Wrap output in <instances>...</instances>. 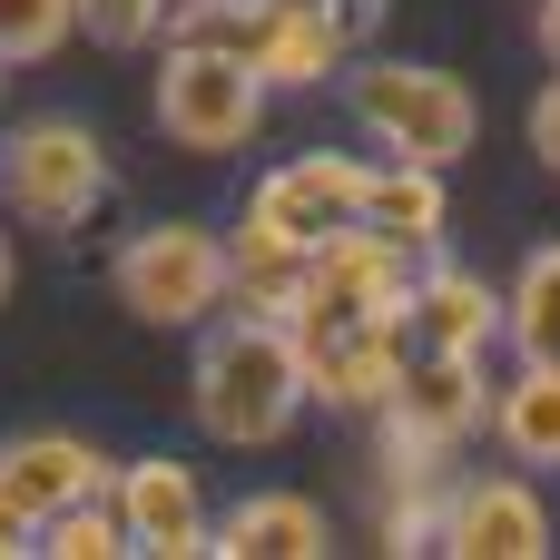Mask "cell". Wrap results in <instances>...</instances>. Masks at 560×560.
Returning a JSON list of instances; mask_svg holds the SVG:
<instances>
[{
    "instance_id": "1",
    "label": "cell",
    "mask_w": 560,
    "mask_h": 560,
    "mask_svg": "<svg viewBox=\"0 0 560 560\" xmlns=\"http://www.w3.org/2000/svg\"><path fill=\"white\" fill-rule=\"evenodd\" d=\"M187 404H197L207 443H226V453H266V443H285L295 413L315 404V394H305V345H295V325H285V315H246V305H226V325L197 345V384H187Z\"/></svg>"
},
{
    "instance_id": "2",
    "label": "cell",
    "mask_w": 560,
    "mask_h": 560,
    "mask_svg": "<svg viewBox=\"0 0 560 560\" xmlns=\"http://www.w3.org/2000/svg\"><path fill=\"white\" fill-rule=\"evenodd\" d=\"M345 108H354V128L384 158H413V167H453L482 138V98L453 69H433V59H354L345 69Z\"/></svg>"
},
{
    "instance_id": "3",
    "label": "cell",
    "mask_w": 560,
    "mask_h": 560,
    "mask_svg": "<svg viewBox=\"0 0 560 560\" xmlns=\"http://www.w3.org/2000/svg\"><path fill=\"white\" fill-rule=\"evenodd\" d=\"M108 295H118L138 325L187 335V325H217V315L236 305V256H226L217 226H197V217H158V226H138V236L108 256Z\"/></svg>"
},
{
    "instance_id": "4",
    "label": "cell",
    "mask_w": 560,
    "mask_h": 560,
    "mask_svg": "<svg viewBox=\"0 0 560 560\" xmlns=\"http://www.w3.org/2000/svg\"><path fill=\"white\" fill-rule=\"evenodd\" d=\"M158 128L187 158H236L266 128V79L236 49H158Z\"/></svg>"
},
{
    "instance_id": "5",
    "label": "cell",
    "mask_w": 560,
    "mask_h": 560,
    "mask_svg": "<svg viewBox=\"0 0 560 560\" xmlns=\"http://www.w3.org/2000/svg\"><path fill=\"white\" fill-rule=\"evenodd\" d=\"M0 197L30 217V226H89V207L108 197V138L69 108H39L10 128L0 148Z\"/></svg>"
},
{
    "instance_id": "6",
    "label": "cell",
    "mask_w": 560,
    "mask_h": 560,
    "mask_svg": "<svg viewBox=\"0 0 560 560\" xmlns=\"http://www.w3.org/2000/svg\"><path fill=\"white\" fill-rule=\"evenodd\" d=\"M443 551L453 560H551V512L532 472H463L443 492Z\"/></svg>"
},
{
    "instance_id": "7",
    "label": "cell",
    "mask_w": 560,
    "mask_h": 560,
    "mask_svg": "<svg viewBox=\"0 0 560 560\" xmlns=\"http://www.w3.org/2000/svg\"><path fill=\"white\" fill-rule=\"evenodd\" d=\"M364 177H374L364 158H345V148H305V158H285V167L256 177L246 217L276 226V236H295V246H315V236H335V226L364 217Z\"/></svg>"
},
{
    "instance_id": "8",
    "label": "cell",
    "mask_w": 560,
    "mask_h": 560,
    "mask_svg": "<svg viewBox=\"0 0 560 560\" xmlns=\"http://www.w3.org/2000/svg\"><path fill=\"white\" fill-rule=\"evenodd\" d=\"M108 502H118V522H128V551H148V560H197V551H217V512H207L197 472H187V463H167V453L118 463Z\"/></svg>"
},
{
    "instance_id": "9",
    "label": "cell",
    "mask_w": 560,
    "mask_h": 560,
    "mask_svg": "<svg viewBox=\"0 0 560 560\" xmlns=\"http://www.w3.org/2000/svg\"><path fill=\"white\" fill-rule=\"evenodd\" d=\"M295 345H305V394L325 413H384L394 384H404L413 325H325V335H295Z\"/></svg>"
},
{
    "instance_id": "10",
    "label": "cell",
    "mask_w": 560,
    "mask_h": 560,
    "mask_svg": "<svg viewBox=\"0 0 560 560\" xmlns=\"http://www.w3.org/2000/svg\"><path fill=\"white\" fill-rule=\"evenodd\" d=\"M384 423H394V433H413V443L463 453V443L492 423L482 354H433V345H413V354H404V384H394V404H384Z\"/></svg>"
},
{
    "instance_id": "11",
    "label": "cell",
    "mask_w": 560,
    "mask_h": 560,
    "mask_svg": "<svg viewBox=\"0 0 560 560\" xmlns=\"http://www.w3.org/2000/svg\"><path fill=\"white\" fill-rule=\"evenodd\" d=\"M108 482H118V463H108L89 433L39 423V433H10V443H0V492H10L30 522H49V512H69V502H98Z\"/></svg>"
},
{
    "instance_id": "12",
    "label": "cell",
    "mask_w": 560,
    "mask_h": 560,
    "mask_svg": "<svg viewBox=\"0 0 560 560\" xmlns=\"http://www.w3.org/2000/svg\"><path fill=\"white\" fill-rule=\"evenodd\" d=\"M413 345L433 354H492L502 345V285L453 266V256H423L413 266Z\"/></svg>"
},
{
    "instance_id": "13",
    "label": "cell",
    "mask_w": 560,
    "mask_h": 560,
    "mask_svg": "<svg viewBox=\"0 0 560 560\" xmlns=\"http://www.w3.org/2000/svg\"><path fill=\"white\" fill-rule=\"evenodd\" d=\"M354 20L345 10H325V0H276V20H266V39H256V79L266 89H315V79H335V69H354Z\"/></svg>"
},
{
    "instance_id": "14",
    "label": "cell",
    "mask_w": 560,
    "mask_h": 560,
    "mask_svg": "<svg viewBox=\"0 0 560 560\" xmlns=\"http://www.w3.org/2000/svg\"><path fill=\"white\" fill-rule=\"evenodd\" d=\"M364 226L394 236L404 256H443V236H453V187H443V167L384 158V167L364 177Z\"/></svg>"
},
{
    "instance_id": "15",
    "label": "cell",
    "mask_w": 560,
    "mask_h": 560,
    "mask_svg": "<svg viewBox=\"0 0 560 560\" xmlns=\"http://www.w3.org/2000/svg\"><path fill=\"white\" fill-rule=\"evenodd\" d=\"M217 560H325V512L305 492H246L217 512Z\"/></svg>"
},
{
    "instance_id": "16",
    "label": "cell",
    "mask_w": 560,
    "mask_h": 560,
    "mask_svg": "<svg viewBox=\"0 0 560 560\" xmlns=\"http://www.w3.org/2000/svg\"><path fill=\"white\" fill-rule=\"evenodd\" d=\"M492 443L522 472H560V364H522L512 384H492Z\"/></svg>"
},
{
    "instance_id": "17",
    "label": "cell",
    "mask_w": 560,
    "mask_h": 560,
    "mask_svg": "<svg viewBox=\"0 0 560 560\" xmlns=\"http://www.w3.org/2000/svg\"><path fill=\"white\" fill-rule=\"evenodd\" d=\"M226 256H236V305L246 315H295V295H305V256L315 246H295V236H276V226H236L226 236Z\"/></svg>"
},
{
    "instance_id": "18",
    "label": "cell",
    "mask_w": 560,
    "mask_h": 560,
    "mask_svg": "<svg viewBox=\"0 0 560 560\" xmlns=\"http://www.w3.org/2000/svg\"><path fill=\"white\" fill-rule=\"evenodd\" d=\"M502 345L522 364H560V246H532L522 276L502 285Z\"/></svg>"
},
{
    "instance_id": "19",
    "label": "cell",
    "mask_w": 560,
    "mask_h": 560,
    "mask_svg": "<svg viewBox=\"0 0 560 560\" xmlns=\"http://www.w3.org/2000/svg\"><path fill=\"white\" fill-rule=\"evenodd\" d=\"M266 20H276V0H167V49H236V59H256V39H266Z\"/></svg>"
},
{
    "instance_id": "20",
    "label": "cell",
    "mask_w": 560,
    "mask_h": 560,
    "mask_svg": "<svg viewBox=\"0 0 560 560\" xmlns=\"http://www.w3.org/2000/svg\"><path fill=\"white\" fill-rule=\"evenodd\" d=\"M79 39V0H0V69H39Z\"/></svg>"
},
{
    "instance_id": "21",
    "label": "cell",
    "mask_w": 560,
    "mask_h": 560,
    "mask_svg": "<svg viewBox=\"0 0 560 560\" xmlns=\"http://www.w3.org/2000/svg\"><path fill=\"white\" fill-rule=\"evenodd\" d=\"M39 551H49V560H118V551H128V522H118V502L98 492V502L49 512V522H39Z\"/></svg>"
},
{
    "instance_id": "22",
    "label": "cell",
    "mask_w": 560,
    "mask_h": 560,
    "mask_svg": "<svg viewBox=\"0 0 560 560\" xmlns=\"http://www.w3.org/2000/svg\"><path fill=\"white\" fill-rule=\"evenodd\" d=\"M79 30L98 49H148L167 30V0H79Z\"/></svg>"
},
{
    "instance_id": "23",
    "label": "cell",
    "mask_w": 560,
    "mask_h": 560,
    "mask_svg": "<svg viewBox=\"0 0 560 560\" xmlns=\"http://www.w3.org/2000/svg\"><path fill=\"white\" fill-rule=\"evenodd\" d=\"M532 158H541V167L560 177V69H551V89L532 98Z\"/></svg>"
},
{
    "instance_id": "24",
    "label": "cell",
    "mask_w": 560,
    "mask_h": 560,
    "mask_svg": "<svg viewBox=\"0 0 560 560\" xmlns=\"http://www.w3.org/2000/svg\"><path fill=\"white\" fill-rule=\"evenodd\" d=\"M20 551H39V522H30V512L0 492V560H20Z\"/></svg>"
},
{
    "instance_id": "25",
    "label": "cell",
    "mask_w": 560,
    "mask_h": 560,
    "mask_svg": "<svg viewBox=\"0 0 560 560\" xmlns=\"http://www.w3.org/2000/svg\"><path fill=\"white\" fill-rule=\"evenodd\" d=\"M541 59L560 69V0H541Z\"/></svg>"
},
{
    "instance_id": "26",
    "label": "cell",
    "mask_w": 560,
    "mask_h": 560,
    "mask_svg": "<svg viewBox=\"0 0 560 560\" xmlns=\"http://www.w3.org/2000/svg\"><path fill=\"white\" fill-rule=\"evenodd\" d=\"M325 10H345L354 30H374V20H384V0H325Z\"/></svg>"
},
{
    "instance_id": "27",
    "label": "cell",
    "mask_w": 560,
    "mask_h": 560,
    "mask_svg": "<svg viewBox=\"0 0 560 560\" xmlns=\"http://www.w3.org/2000/svg\"><path fill=\"white\" fill-rule=\"evenodd\" d=\"M0 295H10V236H0Z\"/></svg>"
}]
</instances>
